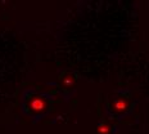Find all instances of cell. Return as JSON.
<instances>
[{
  "mask_svg": "<svg viewBox=\"0 0 149 134\" xmlns=\"http://www.w3.org/2000/svg\"><path fill=\"white\" fill-rule=\"evenodd\" d=\"M32 107L35 108V110H40L41 107H43V103H41V100H35L34 103H32Z\"/></svg>",
  "mask_w": 149,
  "mask_h": 134,
  "instance_id": "1",
  "label": "cell"
}]
</instances>
